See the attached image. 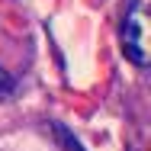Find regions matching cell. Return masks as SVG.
Wrapping results in <instances>:
<instances>
[{
    "label": "cell",
    "mask_w": 151,
    "mask_h": 151,
    "mask_svg": "<svg viewBox=\"0 0 151 151\" xmlns=\"http://www.w3.org/2000/svg\"><path fill=\"white\" fill-rule=\"evenodd\" d=\"M48 129L55 132V142H58L64 151H87L84 145H81V138H77L68 125H61V122H48Z\"/></svg>",
    "instance_id": "6da1fadb"
},
{
    "label": "cell",
    "mask_w": 151,
    "mask_h": 151,
    "mask_svg": "<svg viewBox=\"0 0 151 151\" xmlns=\"http://www.w3.org/2000/svg\"><path fill=\"white\" fill-rule=\"evenodd\" d=\"M13 90H16V77H13L10 71L0 68V96H10Z\"/></svg>",
    "instance_id": "7a4b0ae2"
}]
</instances>
